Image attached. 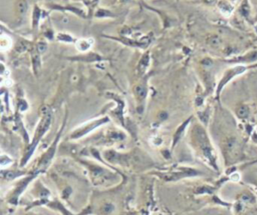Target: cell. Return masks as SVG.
Returning <instances> with one entry per match:
<instances>
[{
    "label": "cell",
    "instance_id": "obj_3",
    "mask_svg": "<svg viewBox=\"0 0 257 215\" xmlns=\"http://www.w3.org/2000/svg\"><path fill=\"white\" fill-rule=\"evenodd\" d=\"M226 150H227V153L229 154L230 159L235 160L238 158V155H239V153H240V151H239V144L236 139L231 138L228 140L226 143Z\"/></svg>",
    "mask_w": 257,
    "mask_h": 215
},
{
    "label": "cell",
    "instance_id": "obj_4",
    "mask_svg": "<svg viewBox=\"0 0 257 215\" xmlns=\"http://www.w3.org/2000/svg\"><path fill=\"white\" fill-rule=\"evenodd\" d=\"M244 70H245V67H242V66H238V67L233 68V69L228 70L227 72L225 73L224 77H223V78H222L221 82H220L219 87H218V92H219L220 90L222 89V87H223V86H224L225 84H226V83H227L228 81H229V80L232 79V77H234L235 75H238V74L242 73Z\"/></svg>",
    "mask_w": 257,
    "mask_h": 215
},
{
    "label": "cell",
    "instance_id": "obj_2",
    "mask_svg": "<svg viewBox=\"0 0 257 215\" xmlns=\"http://www.w3.org/2000/svg\"><path fill=\"white\" fill-rule=\"evenodd\" d=\"M108 121V118H102V119H99V120H93V121H90V123H87V124L82 125L81 128L76 129V130L71 134V138H79V137L85 135L87 132H90L93 129L96 128L98 126L102 125V123H105Z\"/></svg>",
    "mask_w": 257,
    "mask_h": 215
},
{
    "label": "cell",
    "instance_id": "obj_12",
    "mask_svg": "<svg viewBox=\"0 0 257 215\" xmlns=\"http://www.w3.org/2000/svg\"><path fill=\"white\" fill-rule=\"evenodd\" d=\"M28 8V4L26 0H19L17 2V11L20 15H23V14L26 13Z\"/></svg>",
    "mask_w": 257,
    "mask_h": 215
},
{
    "label": "cell",
    "instance_id": "obj_15",
    "mask_svg": "<svg viewBox=\"0 0 257 215\" xmlns=\"http://www.w3.org/2000/svg\"><path fill=\"white\" fill-rule=\"evenodd\" d=\"M96 17H114V14L112 12L108 10H104V9H99L96 12Z\"/></svg>",
    "mask_w": 257,
    "mask_h": 215
},
{
    "label": "cell",
    "instance_id": "obj_18",
    "mask_svg": "<svg viewBox=\"0 0 257 215\" xmlns=\"http://www.w3.org/2000/svg\"><path fill=\"white\" fill-rule=\"evenodd\" d=\"M205 2H206V3H208V4H212V3H214V2L216 1V0H204Z\"/></svg>",
    "mask_w": 257,
    "mask_h": 215
},
{
    "label": "cell",
    "instance_id": "obj_11",
    "mask_svg": "<svg viewBox=\"0 0 257 215\" xmlns=\"http://www.w3.org/2000/svg\"><path fill=\"white\" fill-rule=\"evenodd\" d=\"M236 114H237V116H238L239 118H242V119L247 118L248 115H249V108H248L246 105L239 106V107L237 108V110H236Z\"/></svg>",
    "mask_w": 257,
    "mask_h": 215
},
{
    "label": "cell",
    "instance_id": "obj_5",
    "mask_svg": "<svg viewBox=\"0 0 257 215\" xmlns=\"http://www.w3.org/2000/svg\"><path fill=\"white\" fill-rule=\"evenodd\" d=\"M93 43H95V41L91 38H81V39H76L75 45L79 52L85 53L93 47Z\"/></svg>",
    "mask_w": 257,
    "mask_h": 215
},
{
    "label": "cell",
    "instance_id": "obj_9",
    "mask_svg": "<svg viewBox=\"0 0 257 215\" xmlns=\"http://www.w3.org/2000/svg\"><path fill=\"white\" fill-rule=\"evenodd\" d=\"M218 7H219L220 11H221V12L223 13L224 15H230L231 12L233 11V7L231 6V5L228 3V2H226V1L219 2Z\"/></svg>",
    "mask_w": 257,
    "mask_h": 215
},
{
    "label": "cell",
    "instance_id": "obj_10",
    "mask_svg": "<svg viewBox=\"0 0 257 215\" xmlns=\"http://www.w3.org/2000/svg\"><path fill=\"white\" fill-rule=\"evenodd\" d=\"M41 12L42 11L40 10V8H38L37 6H34V10H33V14H32V25L34 28L37 27V25L40 21V17H41Z\"/></svg>",
    "mask_w": 257,
    "mask_h": 215
},
{
    "label": "cell",
    "instance_id": "obj_17",
    "mask_svg": "<svg viewBox=\"0 0 257 215\" xmlns=\"http://www.w3.org/2000/svg\"><path fill=\"white\" fill-rule=\"evenodd\" d=\"M219 43H220V39L218 38V37H213V38H211L210 44L212 45V46H217Z\"/></svg>",
    "mask_w": 257,
    "mask_h": 215
},
{
    "label": "cell",
    "instance_id": "obj_14",
    "mask_svg": "<svg viewBox=\"0 0 257 215\" xmlns=\"http://www.w3.org/2000/svg\"><path fill=\"white\" fill-rule=\"evenodd\" d=\"M136 94L137 96H138L139 99H144L146 97V89L145 87H143L142 85H139L136 87Z\"/></svg>",
    "mask_w": 257,
    "mask_h": 215
},
{
    "label": "cell",
    "instance_id": "obj_13",
    "mask_svg": "<svg viewBox=\"0 0 257 215\" xmlns=\"http://www.w3.org/2000/svg\"><path fill=\"white\" fill-rule=\"evenodd\" d=\"M38 54L39 53L37 51H33V53H32V62H33V67L35 71H37L38 67L40 66V57H39Z\"/></svg>",
    "mask_w": 257,
    "mask_h": 215
},
{
    "label": "cell",
    "instance_id": "obj_1",
    "mask_svg": "<svg viewBox=\"0 0 257 215\" xmlns=\"http://www.w3.org/2000/svg\"><path fill=\"white\" fill-rule=\"evenodd\" d=\"M50 123H51V113H50L49 110H47V111H45V112H44L43 117H42L41 121H40V123H39L38 128H37V130H36V132H35V135H34L33 143H32V145H31V147L29 148V152H28L26 158H28V157L31 155V153L34 151V148H35L36 144L38 143L39 139H40L41 137L43 136V134L46 132L47 129L49 128Z\"/></svg>",
    "mask_w": 257,
    "mask_h": 215
},
{
    "label": "cell",
    "instance_id": "obj_7",
    "mask_svg": "<svg viewBox=\"0 0 257 215\" xmlns=\"http://www.w3.org/2000/svg\"><path fill=\"white\" fill-rule=\"evenodd\" d=\"M56 39L58 41H62V42H67V43H75L76 39L73 36L69 35L68 33H64V32H59L56 34Z\"/></svg>",
    "mask_w": 257,
    "mask_h": 215
},
{
    "label": "cell",
    "instance_id": "obj_16",
    "mask_svg": "<svg viewBox=\"0 0 257 215\" xmlns=\"http://www.w3.org/2000/svg\"><path fill=\"white\" fill-rule=\"evenodd\" d=\"M46 49H47V45H46V43L43 42V41L38 42L37 45H36V51H37L38 53H40V54L45 52Z\"/></svg>",
    "mask_w": 257,
    "mask_h": 215
},
{
    "label": "cell",
    "instance_id": "obj_20",
    "mask_svg": "<svg viewBox=\"0 0 257 215\" xmlns=\"http://www.w3.org/2000/svg\"><path fill=\"white\" fill-rule=\"evenodd\" d=\"M65 1H67V0H65Z\"/></svg>",
    "mask_w": 257,
    "mask_h": 215
},
{
    "label": "cell",
    "instance_id": "obj_8",
    "mask_svg": "<svg viewBox=\"0 0 257 215\" xmlns=\"http://www.w3.org/2000/svg\"><path fill=\"white\" fill-rule=\"evenodd\" d=\"M0 45H1V49L2 50H7L9 49L10 46L12 45V40L8 35L6 34H2L1 35V39H0Z\"/></svg>",
    "mask_w": 257,
    "mask_h": 215
},
{
    "label": "cell",
    "instance_id": "obj_19",
    "mask_svg": "<svg viewBox=\"0 0 257 215\" xmlns=\"http://www.w3.org/2000/svg\"><path fill=\"white\" fill-rule=\"evenodd\" d=\"M122 1H128V0H122Z\"/></svg>",
    "mask_w": 257,
    "mask_h": 215
},
{
    "label": "cell",
    "instance_id": "obj_6",
    "mask_svg": "<svg viewBox=\"0 0 257 215\" xmlns=\"http://www.w3.org/2000/svg\"><path fill=\"white\" fill-rule=\"evenodd\" d=\"M150 64V55L149 53H146L144 56L142 57V59L140 60L139 65H138V70L140 73H144L147 70L148 66Z\"/></svg>",
    "mask_w": 257,
    "mask_h": 215
}]
</instances>
